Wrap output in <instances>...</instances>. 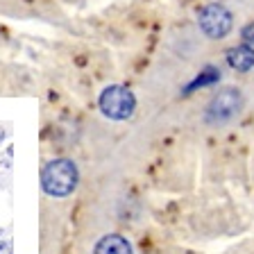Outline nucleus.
Returning <instances> with one entry per match:
<instances>
[{
    "label": "nucleus",
    "mask_w": 254,
    "mask_h": 254,
    "mask_svg": "<svg viewBox=\"0 0 254 254\" xmlns=\"http://www.w3.org/2000/svg\"><path fill=\"white\" fill-rule=\"evenodd\" d=\"M5 248H7V245H5V243H0V252H2V250H5Z\"/></svg>",
    "instance_id": "9"
},
{
    "label": "nucleus",
    "mask_w": 254,
    "mask_h": 254,
    "mask_svg": "<svg viewBox=\"0 0 254 254\" xmlns=\"http://www.w3.org/2000/svg\"><path fill=\"white\" fill-rule=\"evenodd\" d=\"M93 254H132V245L121 234H107L95 243Z\"/></svg>",
    "instance_id": "5"
},
{
    "label": "nucleus",
    "mask_w": 254,
    "mask_h": 254,
    "mask_svg": "<svg viewBox=\"0 0 254 254\" xmlns=\"http://www.w3.org/2000/svg\"><path fill=\"white\" fill-rule=\"evenodd\" d=\"M197 23H200V30L209 39H225L234 27V16L220 2H209L200 9Z\"/></svg>",
    "instance_id": "3"
},
{
    "label": "nucleus",
    "mask_w": 254,
    "mask_h": 254,
    "mask_svg": "<svg viewBox=\"0 0 254 254\" xmlns=\"http://www.w3.org/2000/svg\"><path fill=\"white\" fill-rule=\"evenodd\" d=\"M227 64L234 70L248 73L250 68H254V48L252 46H236L232 50H227Z\"/></svg>",
    "instance_id": "6"
},
{
    "label": "nucleus",
    "mask_w": 254,
    "mask_h": 254,
    "mask_svg": "<svg viewBox=\"0 0 254 254\" xmlns=\"http://www.w3.org/2000/svg\"><path fill=\"white\" fill-rule=\"evenodd\" d=\"M98 107L109 121H127L134 116L136 109V98L127 86L111 84L100 93Z\"/></svg>",
    "instance_id": "2"
},
{
    "label": "nucleus",
    "mask_w": 254,
    "mask_h": 254,
    "mask_svg": "<svg viewBox=\"0 0 254 254\" xmlns=\"http://www.w3.org/2000/svg\"><path fill=\"white\" fill-rule=\"evenodd\" d=\"M79 182V170L73 159H53L41 170V189L50 197H68Z\"/></svg>",
    "instance_id": "1"
},
{
    "label": "nucleus",
    "mask_w": 254,
    "mask_h": 254,
    "mask_svg": "<svg viewBox=\"0 0 254 254\" xmlns=\"http://www.w3.org/2000/svg\"><path fill=\"white\" fill-rule=\"evenodd\" d=\"M241 39H243L245 46H254V21H250L248 25L241 30Z\"/></svg>",
    "instance_id": "8"
},
{
    "label": "nucleus",
    "mask_w": 254,
    "mask_h": 254,
    "mask_svg": "<svg viewBox=\"0 0 254 254\" xmlns=\"http://www.w3.org/2000/svg\"><path fill=\"white\" fill-rule=\"evenodd\" d=\"M243 105V98H241V91L238 89H222L218 95H213L211 102L206 105L204 111V121L211 123V125H220V123L232 121L234 116H238Z\"/></svg>",
    "instance_id": "4"
},
{
    "label": "nucleus",
    "mask_w": 254,
    "mask_h": 254,
    "mask_svg": "<svg viewBox=\"0 0 254 254\" xmlns=\"http://www.w3.org/2000/svg\"><path fill=\"white\" fill-rule=\"evenodd\" d=\"M218 79H220V70H218L216 66H204V68H202V73L184 89V93H193V91H197V89L211 86V84H216Z\"/></svg>",
    "instance_id": "7"
}]
</instances>
